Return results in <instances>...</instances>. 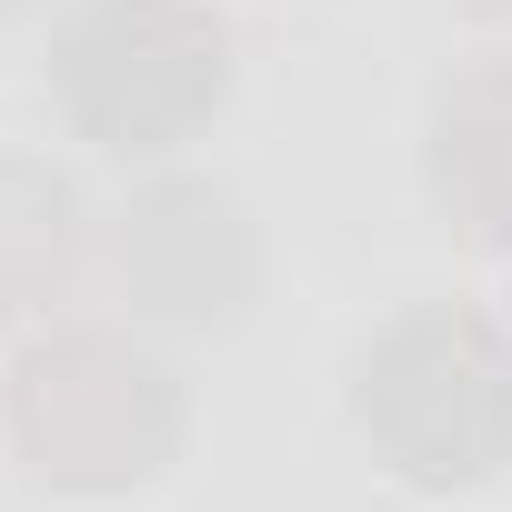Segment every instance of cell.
<instances>
[{"label": "cell", "instance_id": "obj_7", "mask_svg": "<svg viewBox=\"0 0 512 512\" xmlns=\"http://www.w3.org/2000/svg\"><path fill=\"white\" fill-rule=\"evenodd\" d=\"M21 11H41V0H0V21H21Z\"/></svg>", "mask_w": 512, "mask_h": 512}, {"label": "cell", "instance_id": "obj_3", "mask_svg": "<svg viewBox=\"0 0 512 512\" xmlns=\"http://www.w3.org/2000/svg\"><path fill=\"white\" fill-rule=\"evenodd\" d=\"M51 101L111 161H161L231 101V31L211 0H71L51 31Z\"/></svg>", "mask_w": 512, "mask_h": 512}, {"label": "cell", "instance_id": "obj_6", "mask_svg": "<svg viewBox=\"0 0 512 512\" xmlns=\"http://www.w3.org/2000/svg\"><path fill=\"white\" fill-rule=\"evenodd\" d=\"M81 251H91L81 181L51 171V161L0 151V332L31 322V312H51L81 282Z\"/></svg>", "mask_w": 512, "mask_h": 512}, {"label": "cell", "instance_id": "obj_2", "mask_svg": "<svg viewBox=\"0 0 512 512\" xmlns=\"http://www.w3.org/2000/svg\"><path fill=\"white\" fill-rule=\"evenodd\" d=\"M11 442L51 492H131L181 452V372L111 332V322H61L11 362Z\"/></svg>", "mask_w": 512, "mask_h": 512}, {"label": "cell", "instance_id": "obj_5", "mask_svg": "<svg viewBox=\"0 0 512 512\" xmlns=\"http://www.w3.org/2000/svg\"><path fill=\"white\" fill-rule=\"evenodd\" d=\"M422 171H432L442 221L472 251H512V51H492L462 81H442Z\"/></svg>", "mask_w": 512, "mask_h": 512}, {"label": "cell", "instance_id": "obj_1", "mask_svg": "<svg viewBox=\"0 0 512 512\" xmlns=\"http://www.w3.org/2000/svg\"><path fill=\"white\" fill-rule=\"evenodd\" d=\"M352 422L422 492L492 482L512 462V332L472 302H422L382 322L352 362Z\"/></svg>", "mask_w": 512, "mask_h": 512}, {"label": "cell", "instance_id": "obj_4", "mask_svg": "<svg viewBox=\"0 0 512 512\" xmlns=\"http://www.w3.org/2000/svg\"><path fill=\"white\" fill-rule=\"evenodd\" d=\"M111 292L171 332H231L262 292V231L221 181H151L111 221Z\"/></svg>", "mask_w": 512, "mask_h": 512}]
</instances>
